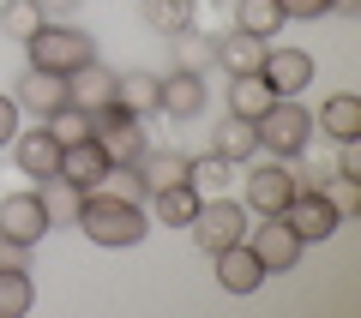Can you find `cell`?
Here are the masks:
<instances>
[{
    "mask_svg": "<svg viewBox=\"0 0 361 318\" xmlns=\"http://www.w3.org/2000/svg\"><path fill=\"white\" fill-rule=\"evenodd\" d=\"M73 229L85 234L90 246H109V253H121V246H139L145 234L157 229V222H151V210H145V204L115 198L109 186H97V192H85V204H78V222H73Z\"/></svg>",
    "mask_w": 361,
    "mask_h": 318,
    "instance_id": "1",
    "label": "cell"
},
{
    "mask_svg": "<svg viewBox=\"0 0 361 318\" xmlns=\"http://www.w3.org/2000/svg\"><path fill=\"white\" fill-rule=\"evenodd\" d=\"M25 61L37 66V72H73V66L97 61V42H90V30H78V18H42V30L25 42Z\"/></svg>",
    "mask_w": 361,
    "mask_h": 318,
    "instance_id": "2",
    "label": "cell"
},
{
    "mask_svg": "<svg viewBox=\"0 0 361 318\" xmlns=\"http://www.w3.org/2000/svg\"><path fill=\"white\" fill-rule=\"evenodd\" d=\"M241 168H247V174H241V204H247V217H283L289 198L301 192L295 168H289L283 156H265V151H259L253 163H241Z\"/></svg>",
    "mask_w": 361,
    "mask_h": 318,
    "instance_id": "3",
    "label": "cell"
},
{
    "mask_svg": "<svg viewBox=\"0 0 361 318\" xmlns=\"http://www.w3.org/2000/svg\"><path fill=\"white\" fill-rule=\"evenodd\" d=\"M253 127H259V151H265V156L295 163V156L313 144V108H301V96H277Z\"/></svg>",
    "mask_w": 361,
    "mask_h": 318,
    "instance_id": "4",
    "label": "cell"
},
{
    "mask_svg": "<svg viewBox=\"0 0 361 318\" xmlns=\"http://www.w3.org/2000/svg\"><path fill=\"white\" fill-rule=\"evenodd\" d=\"M247 229H253V217H247V204L229 198V192H217V198H199L193 222H187V234H193V246H199L205 258L223 253V246H235V241H247Z\"/></svg>",
    "mask_w": 361,
    "mask_h": 318,
    "instance_id": "5",
    "label": "cell"
},
{
    "mask_svg": "<svg viewBox=\"0 0 361 318\" xmlns=\"http://www.w3.org/2000/svg\"><path fill=\"white\" fill-rule=\"evenodd\" d=\"M247 246L259 253L265 276H283V270H295V265H301V253H307V241L289 229V217H259L253 229H247Z\"/></svg>",
    "mask_w": 361,
    "mask_h": 318,
    "instance_id": "6",
    "label": "cell"
},
{
    "mask_svg": "<svg viewBox=\"0 0 361 318\" xmlns=\"http://www.w3.org/2000/svg\"><path fill=\"white\" fill-rule=\"evenodd\" d=\"M259 78L271 84V96H301V90L319 78V66H313V54H307V49H295V42H265Z\"/></svg>",
    "mask_w": 361,
    "mask_h": 318,
    "instance_id": "7",
    "label": "cell"
},
{
    "mask_svg": "<svg viewBox=\"0 0 361 318\" xmlns=\"http://www.w3.org/2000/svg\"><path fill=\"white\" fill-rule=\"evenodd\" d=\"M49 204H42V192L37 186H18V192H6L0 198V234L6 241H25V246H42L49 241Z\"/></svg>",
    "mask_w": 361,
    "mask_h": 318,
    "instance_id": "8",
    "label": "cell"
},
{
    "mask_svg": "<svg viewBox=\"0 0 361 318\" xmlns=\"http://www.w3.org/2000/svg\"><path fill=\"white\" fill-rule=\"evenodd\" d=\"M18 163V174L30 180V186H42V180H54V168H61V139H54L49 127H18V139L6 144Z\"/></svg>",
    "mask_w": 361,
    "mask_h": 318,
    "instance_id": "9",
    "label": "cell"
},
{
    "mask_svg": "<svg viewBox=\"0 0 361 318\" xmlns=\"http://www.w3.org/2000/svg\"><path fill=\"white\" fill-rule=\"evenodd\" d=\"M211 108V90H205V72H163V84H157V115L169 120H199Z\"/></svg>",
    "mask_w": 361,
    "mask_h": 318,
    "instance_id": "10",
    "label": "cell"
},
{
    "mask_svg": "<svg viewBox=\"0 0 361 318\" xmlns=\"http://www.w3.org/2000/svg\"><path fill=\"white\" fill-rule=\"evenodd\" d=\"M211 265H217V288L235 294V300H247V294L265 288V265H259V253H253L247 241H235V246H223V253H211Z\"/></svg>",
    "mask_w": 361,
    "mask_h": 318,
    "instance_id": "11",
    "label": "cell"
},
{
    "mask_svg": "<svg viewBox=\"0 0 361 318\" xmlns=\"http://www.w3.org/2000/svg\"><path fill=\"white\" fill-rule=\"evenodd\" d=\"M283 217H289V229H295L301 241H331V234L343 229V217H337V204L325 198L319 186H301L295 198H289V210H283Z\"/></svg>",
    "mask_w": 361,
    "mask_h": 318,
    "instance_id": "12",
    "label": "cell"
},
{
    "mask_svg": "<svg viewBox=\"0 0 361 318\" xmlns=\"http://www.w3.org/2000/svg\"><path fill=\"white\" fill-rule=\"evenodd\" d=\"M103 174H109L103 139H73V144H61V168H54V180H66V186H78V192H97V186H103Z\"/></svg>",
    "mask_w": 361,
    "mask_h": 318,
    "instance_id": "13",
    "label": "cell"
},
{
    "mask_svg": "<svg viewBox=\"0 0 361 318\" xmlns=\"http://www.w3.org/2000/svg\"><path fill=\"white\" fill-rule=\"evenodd\" d=\"M13 102L25 108V115H37V120H49V115H61L66 102V78L61 72H37V66H25L18 72V90H13Z\"/></svg>",
    "mask_w": 361,
    "mask_h": 318,
    "instance_id": "14",
    "label": "cell"
},
{
    "mask_svg": "<svg viewBox=\"0 0 361 318\" xmlns=\"http://www.w3.org/2000/svg\"><path fill=\"white\" fill-rule=\"evenodd\" d=\"M66 96H73V108H103V102H115V72H109L103 61H85L66 72Z\"/></svg>",
    "mask_w": 361,
    "mask_h": 318,
    "instance_id": "15",
    "label": "cell"
},
{
    "mask_svg": "<svg viewBox=\"0 0 361 318\" xmlns=\"http://www.w3.org/2000/svg\"><path fill=\"white\" fill-rule=\"evenodd\" d=\"M313 132H325L331 144L361 139V96H355V90H337V96H325V102H319V120H313Z\"/></svg>",
    "mask_w": 361,
    "mask_h": 318,
    "instance_id": "16",
    "label": "cell"
},
{
    "mask_svg": "<svg viewBox=\"0 0 361 318\" xmlns=\"http://www.w3.org/2000/svg\"><path fill=\"white\" fill-rule=\"evenodd\" d=\"M211 151L223 156V163H253L259 156V127L253 120H241V115H223V127H211Z\"/></svg>",
    "mask_w": 361,
    "mask_h": 318,
    "instance_id": "17",
    "label": "cell"
},
{
    "mask_svg": "<svg viewBox=\"0 0 361 318\" xmlns=\"http://www.w3.org/2000/svg\"><path fill=\"white\" fill-rule=\"evenodd\" d=\"M157 84H163V72H151V66H133V72H115V102L121 108H133V115H157Z\"/></svg>",
    "mask_w": 361,
    "mask_h": 318,
    "instance_id": "18",
    "label": "cell"
},
{
    "mask_svg": "<svg viewBox=\"0 0 361 318\" xmlns=\"http://www.w3.org/2000/svg\"><path fill=\"white\" fill-rule=\"evenodd\" d=\"M139 180H145V198L163 192V186H187V151H145Z\"/></svg>",
    "mask_w": 361,
    "mask_h": 318,
    "instance_id": "19",
    "label": "cell"
},
{
    "mask_svg": "<svg viewBox=\"0 0 361 318\" xmlns=\"http://www.w3.org/2000/svg\"><path fill=\"white\" fill-rule=\"evenodd\" d=\"M259 61H265V42H259V37H247V30H223V37H217V66L229 78L259 72Z\"/></svg>",
    "mask_w": 361,
    "mask_h": 318,
    "instance_id": "20",
    "label": "cell"
},
{
    "mask_svg": "<svg viewBox=\"0 0 361 318\" xmlns=\"http://www.w3.org/2000/svg\"><path fill=\"white\" fill-rule=\"evenodd\" d=\"M145 210H151V222H163V229H187L193 210H199V192L193 186H163V192L145 198Z\"/></svg>",
    "mask_w": 361,
    "mask_h": 318,
    "instance_id": "21",
    "label": "cell"
},
{
    "mask_svg": "<svg viewBox=\"0 0 361 318\" xmlns=\"http://www.w3.org/2000/svg\"><path fill=\"white\" fill-rule=\"evenodd\" d=\"M283 25H289V18H283V6H277V0H235V30H247V37L271 42Z\"/></svg>",
    "mask_w": 361,
    "mask_h": 318,
    "instance_id": "22",
    "label": "cell"
},
{
    "mask_svg": "<svg viewBox=\"0 0 361 318\" xmlns=\"http://www.w3.org/2000/svg\"><path fill=\"white\" fill-rule=\"evenodd\" d=\"M145 6V25L157 30V37H180V30H193V18H199V6L193 0H139Z\"/></svg>",
    "mask_w": 361,
    "mask_h": 318,
    "instance_id": "23",
    "label": "cell"
},
{
    "mask_svg": "<svg viewBox=\"0 0 361 318\" xmlns=\"http://www.w3.org/2000/svg\"><path fill=\"white\" fill-rule=\"evenodd\" d=\"M235 180V163H223L217 151H205V156H187V186L199 192V198H217L223 186Z\"/></svg>",
    "mask_w": 361,
    "mask_h": 318,
    "instance_id": "24",
    "label": "cell"
},
{
    "mask_svg": "<svg viewBox=\"0 0 361 318\" xmlns=\"http://www.w3.org/2000/svg\"><path fill=\"white\" fill-rule=\"evenodd\" d=\"M271 102H277V96H271V84H265L259 72H241V78H229V115H241V120H259V115L271 108Z\"/></svg>",
    "mask_w": 361,
    "mask_h": 318,
    "instance_id": "25",
    "label": "cell"
},
{
    "mask_svg": "<svg viewBox=\"0 0 361 318\" xmlns=\"http://www.w3.org/2000/svg\"><path fill=\"white\" fill-rule=\"evenodd\" d=\"M30 306H37V282H30V270H6V265H0V318H25Z\"/></svg>",
    "mask_w": 361,
    "mask_h": 318,
    "instance_id": "26",
    "label": "cell"
},
{
    "mask_svg": "<svg viewBox=\"0 0 361 318\" xmlns=\"http://www.w3.org/2000/svg\"><path fill=\"white\" fill-rule=\"evenodd\" d=\"M169 42H175V66L180 72H211V66H217V37L180 30V37H169Z\"/></svg>",
    "mask_w": 361,
    "mask_h": 318,
    "instance_id": "27",
    "label": "cell"
},
{
    "mask_svg": "<svg viewBox=\"0 0 361 318\" xmlns=\"http://www.w3.org/2000/svg\"><path fill=\"white\" fill-rule=\"evenodd\" d=\"M42 204H49V222H54V229H73V222H78V204H85V192H78V186H66V180H42Z\"/></svg>",
    "mask_w": 361,
    "mask_h": 318,
    "instance_id": "28",
    "label": "cell"
},
{
    "mask_svg": "<svg viewBox=\"0 0 361 318\" xmlns=\"http://www.w3.org/2000/svg\"><path fill=\"white\" fill-rule=\"evenodd\" d=\"M42 30V13H37V0H0V37H13V42H30Z\"/></svg>",
    "mask_w": 361,
    "mask_h": 318,
    "instance_id": "29",
    "label": "cell"
},
{
    "mask_svg": "<svg viewBox=\"0 0 361 318\" xmlns=\"http://www.w3.org/2000/svg\"><path fill=\"white\" fill-rule=\"evenodd\" d=\"M319 192H325V198H331L337 204V217H355V210H361V180H349V174H337V168H331V174H325L319 180Z\"/></svg>",
    "mask_w": 361,
    "mask_h": 318,
    "instance_id": "30",
    "label": "cell"
},
{
    "mask_svg": "<svg viewBox=\"0 0 361 318\" xmlns=\"http://www.w3.org/2000/svg\"><path fill=\"white\" fill-rule=\"evenodd\" d=\"M42 127H49L61 144H73V139H90V115H85V108H73V102H66L61 115H49Z\"/></svg>",
    "mask_w": 361,
    "mask_h": 318,
    "instance_id": "31",
    "label": "cell"
},
{
    "mask_svg": "<svg viewBox=\"0 0 361 318\" xmlns=\"http://www.w3.org/2000/svg\"><path fill=\"white\" fill-rule=\"evenodd\" d=\"M277 6H283V18H325V13H337V0H277Z\"/></svg>",
    "mask_w": 361,
    "mask_h": 318,
    "instance_id": "32",
    "label": "cell"
},
{
    "mask_svg": "<svg viewBox=\"0 0 361 318\" xmlns=\"http://www.w3.org/2000/svg\"><path fill=\"white\" fill-rule=\"evenodd\" d=\"M18 139V102H13V90H0V151Z\"/></svg>",
    "mask_w": 361,
    "mask_h": 318,
    "instance_id": "33",
    "label": "cell"
},
{
    "mask_svg": "<svg viewBox=\"0 0 361 318\" xmlns=\"http://www.w3.org/2000/svg\"><path fill=\"white\" fill-rule=\"evenodd\" d=\"M30 253H37V246L6 241V234H0V265H6V270H30Z\"/></svg>",
    "mask_w": 361,
    "mask_h": 318,
    "instance_id": "34",
    "label": "cell"
},
{
    "mask_svg": "<svg viewBox=\"0 0 361 318\" xmlns=\"http://www.w3.org/2000/svg\"><path fill=\"white\" fill-rule=\"evenodd\" d=\"M337 174L361 180V139H343V144H337Z\"/></svg>",
    "mask_w": 361,
    "mask_h": 318,
    "instance_id": "35",
    "label": "cell"
},
{
    "mask_svg": "<svg viewBox=\"0 0 361 318\" xmlns=\"http://www.w3.org/2000/svg\"><path fill=\"white\" fill-rule=\"evenodd\" d=\"M37 13H42V18H73L78 0H37Z\"/></svg>",
    "mask_w": 361,
    "mask_h": 318,
    "instance_id": "36",
    "label": "cell"
},
{
    "mask_svg": "<svg viewBox=\"0 0 361 318\" xmlns=\"http://www.w3.org/2000/svg\"><path fill=\"white\" fill-rule=\"evenodd\" d=\"M355 6H361V0H337V13H355Z\"/></svg>",
    "mask_w": 361,
    "mask_h": 318,
    "instance_id": "37",
    "label": "cell"
}]
</instances>
